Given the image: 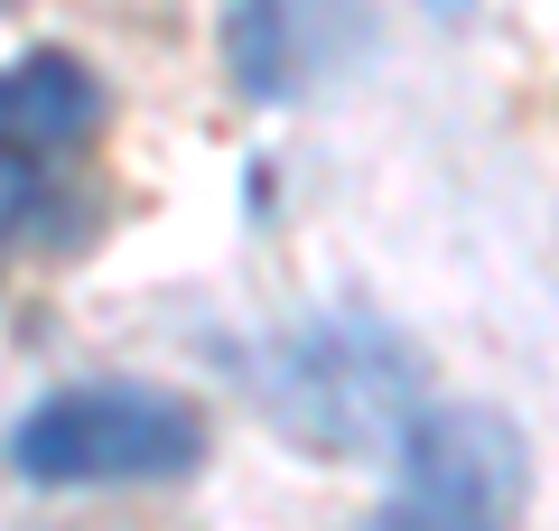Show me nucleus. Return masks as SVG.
Wrapping results in <instances>:
<instances>
[{"label":"nucleus","instance_id":"nucleus-4","mask_svg":"<svg viewBox=\"0 0 559 531\" xmlns=\"http://www.w3.org/2000/svg\"><path fill=\"white\" fill-rule=\"evenodd\" d=\"M103 75L75 57V47H28L20 66H0V140L28 158L75 150V140L103 131Z\"/></svg>","mask_w":559,"mask_h":531},{"label":"nucleus","instance_id":"nucleus-6","mask_svg":"<svg viewBox=\"0 0 559 531\" xmlns=\"http://www.w3.org/2000/svg\"><path fill=\"white\" fill-rule=\"evenodd\" d=\"M364 531H513V522H503V512H476V504H448V494H429V485H392V504Z\"/></svg>","mask_w":559,"mask_h":531},{"label":"nucleus","instance_id":"nucleus-7","mask_svg":"<svg viewBox=\"0 0 559 531\" xmlns=\"http://www.w3.org/2000/svg\"><path fill=\"white\" fill-rule=\"evenodd\" d=\"M38 205H47V177H38V158L0 140V243H10V234H28V224H38Z\"/></svg>","mask_w":559,"mask_h":531},{"label":"nucleus","instance_id":"nucleus-5","mask_svg":"<svg viewBox=\"0 0 559 531\" xmlns=\"http://www.w3.org/2000/svg\"><path fill=\"white\" fill-rule=\"evenodd\" d=\"M224 57H234V84L252 103H280V94H289V75H299L289 10H280V0H224Z\"/></svg>","mask_w":559,"mask_h":531},{"label":"nucleus","instance_id":"nucleus-3","mask_svg":"<svg viewBox=\"0 0 559 531\" xmlns=\"http://www.w3.org/2000/svg\"><path fill=\"white\" fill-rule=\"evenodd\" d=\"M401 457V485H429L448 504H476V512H522V485H532V448L503 411L485 401H439V411H411V429L392 438Z\"/></svg>","mask_w":559,"mask_h":531},{"label":"nucleus","instance_id":"nucleus-2","mask_svg":"<svg viewBox=\"0 0 559 531\" xmlns=\"http://www.w3.org/2000/svg\"><path fill=\"white\" fill-rule=\"evenodd\" d=\"M419 411V345L382 317H318L271 364V420L308 457H382Z\"/></svg>","mask_w":559,"mask_h":531},{"label":"nucleus","instance_id":"nucleus-1","mask_svg":"<svg viewBox=\"0 0 559 531\" xmlns=\"http://www.w3.org/2000/svg\"><path fill=\"white\" fill-rule=\"evenodd\" d=\"M28 485H178L205 467V411L159 382H75L10 420Z\"/></svg>","mask_w":559,"mask_h":531}]
</instances>
